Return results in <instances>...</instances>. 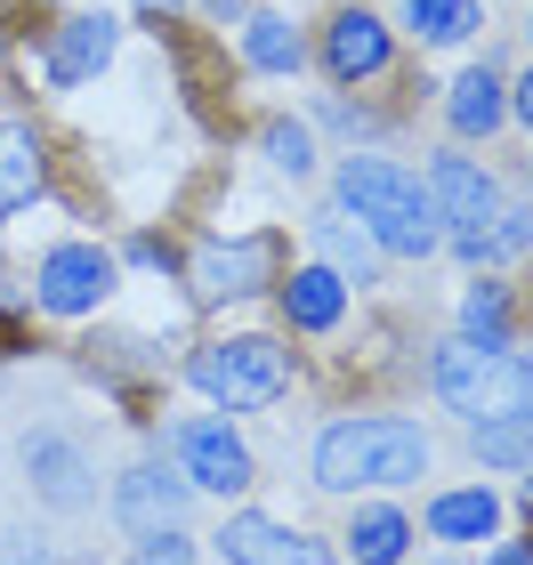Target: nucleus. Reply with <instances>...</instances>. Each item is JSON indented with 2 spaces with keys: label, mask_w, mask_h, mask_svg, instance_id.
<instances>
[{
  "label": "nucleus",
  "mask_w": 533,
  "mask_h": 565,
  "mask_svg": "<svg viewBox=\"0 0 533 565\" xmlns=\"http://www.w3.org/2000/svg\"><path fill=\"white\" fill-rule=\"evenodd\" d=\"M340 211H355V226H364L380 250H396V259H428V250L445 243L428 186L413 170L380 162V153H348L340 162Z\"/></svg>",
  "instance_id": "f257e3e1"
},
{
  "label": "nucleus",
  "mask_w": 533,
  "mask_h": 565,
  "mask_svg": "<svg viewBox=\"0 0 533 565\" xmlns=\"http://www.w3.org/2000/svg\"><path fill=\"white\" fill-rule=\"evenodd\" d=\"M428 477V436L396 413H372V420H340L323 428L316 445V484L332 493H355V484H413Z\"/></svg>",
  "instance_id": "f03ea898"
},
{
  "label": "nucleus",
  "mask_w": 533,
  "mask_h": 565,
  "mask_svg": "<svg viewBox=\"0 0 533 565\" xmlns=\"http://www.w3.org/2000/svg\"><path fill=\"white\" fill-rule=\"evenodd\" d=\"M437 396H445V413H461L469 428L477 420L533 413V355L452 340V348H437Z\"/></svg>",
  "instance_id": "7ed1b4c3"
},
{
  "label": "nucleus",
  "mask_w": 533,
  "mask_h": 565,
  "mask_svg": "<svg viewBox=\"0 0 533 565\" xmlns=\"http://www.w3.org/2000/svg\"><path fill=\"white\" fill-rule=\"evenodd\" d=\"M186 380L211 404H226V413H267V404L291 388V348H275V340H218V348H194Z\"/></svg>",
  "instance_id": "20e7f679"
},
{
  "label": "nucleus",
  "mask_w": 533,
  "mask_h": 565,
  "mask_svg": "<svg viewBox=\"0 0 533 565\" xmlns=\"http://www.w3.org/2000/svg\"><path fill=\"white\" fill-rule=\"evenodd\" d=\"M428 202H437V218L452 226V250H461V259H486L501 194H493V178L477 170L469 153H437V162H428Z\"/></svg>",
  "instance_id": "39448f33"
},
{
  "label": "nucleus",
  "mask_w": 533,
  "mask_h": 565,
  "mask_svg": "<svg viewBox=\"0 0 533 565\" xmlns=\"http://www.w3.org/2000/svg\"><path fill=\"white\" fill-rule=\"evenodd\" d=\"M170 452H178V477L186 484H202V493H218V501H235V493H250V445L226 420H178L170 428Z\"/></svg>",
  "instance_id": "423d86ee"
},
{
  "label": "nucleus",
  "mask_w": 533,
  "mask_h": 565,
  "mask_svg": "<svg viewBox=\"0 0 533 565\" xmlns=\"http://www.w3.org/2000/svg\"><path fill=\"white\" fill-rule=\"evenodd\" d=\"M33 299L49 316H97V307L114 299V250L97 243H57L33 275Z\"/></svg>",
  "instance_id": "0eeeda50"
},
{
  "label": "nucleus",
  "mask_w": 533,
  "mask_h": 565,
  "mask_svg": "<svg viewBox=\"0 0 533 565\" xmlns=\"http://www.w3.org/2000/svg\"><path fill=\"white\" fill-rule=\"evenodd\" d=\"M24 477H33V493L49 501V509H89L97 501V484H89V460H82V445L73 436H57V428H41V436H24Z\"/></svg>",
  "instance_id": "6e6552de"
},
{
  "label": "nucleus",
  "mask_w": 533,
  "mask_h": 565,
  "mask_svg": "<svg viewBox=\"0 0 533 565\" xmlns=\"http://www.w3.org/2000/svg\"><path fill=\"white\" fill-rule=\"evenodd\" d=\"M114 41H121V24H114V17H65V24H57V41L41 49V73H49L57 89H82L89 73H106Z\"/></svg>",
  "instance_id": "1a4fd4ad"
},
{
  "label": "nucleus",
  "mask_w": 533,
  "mask_h": 565,
  "mask_svg": "<svg viewBox=\"0 0 533 565\" xmlns=\"http://www.w3.org/2000/svg\"><path fill=\"white\" fill-rule=\"evenodd\" d=\"M218 550L235 557V565H340L323 542H308V533H291V525H275V518H226Z\"/></svg>",
  "instance_id": "9d476101"
},
{
  "label": "nucleus",
  "mask_w": 533,
  "mask_h": 565,
  "mask_svg": "<svg viewBox=\"0 0 533 565\" xmlns=\"http://www.w3.org/2000/svg\"><path fill=\"white\" fill-rule=\"evenodd\" d=\"M275 275V243L267 235H250V243H211L194 259V291L202 299H243V291H259V282Z\"/></svg>",
  "instance_id": "9b49d317"
},
{
  "label": "nucleus",
  "mask_w": 533,
  "mask_h": 565,
  "mask_svg": "<svg viewBox=\"0 0 533 565\" xmlns=\"http://www.w3.org/2000/svg\"><path fill=\"white\" fill-rule=\"evenodd\" d=\"M114 518L130 533H170L186 518V477H162V469H130L114 484Z\"/></svg>",
  "instance_id": "f8f14e48"
},
{
  "label": "nucleus",
  "mask_w": 533,
  "mask_h": 565,
  "mask_svg": "<svg viewBox=\"0 0 533 565\" xmlns=\"http://www.w3.org/2000/svg\"><path fill=\"white\" fill-rule=\"evenodd\" d=\"M323 65H332V82H372L380 65H388V24L348 9L332 17V33H323Z\"/></svg>",
  "instance_id": "ddd939ff"
},
{
  "label": "nucleus",
  "mask_w": 533,
  "mask_h": 565,
  "mask_svg": "<svg viewBox=\"0 0 533 565\" xmlns=\"http://www.w3.org/2000/svg\"><path fill=\"white\" fill-rule=\"evenodd\" d=\"M445 114H452V130H461V138H493L501 121H510V89H501V73H493V65L461 73L452 97H445Z\"/></svg>",
  "instance_id": "4468645a"
},
{
  "label": "nucleus",
  "mask_w": 533,
  "mask_h": 565,
  "mask_svg": "<svg viewBox=\"0 0 533 565\" xmlns=\"http://www.w3.org/2000/svg\"><path fill=\"white\" fill-rule=\"evenodd\" d=\"M493 525H501V501L486 493V484L428 501V533H437V542H493Z\"/></svg>",
  "instance_id": "2eb2a0df"
},
{
  "label": "nucleus",
  "mask_w": 533,
  "mask_h": 565,
  "mask_svg": "<svg viewBox=\"0 0 533 565\" xmlns=\"http://www.w3.org/2000/svg\"><path fill=\"white\" fill-rule=\"evenodd\" d=\"M316 250H323V267H332L340 282H372L380 275V243L364 235V226H348V211L316 218Z\"/></svg>",
  "instance_id": "dca6fc26"
},
{
  "label": "nucleus",
  "mask_w": 533,
  "mask_h": 565,
  "mask_svg": "<svg viewBox=\"0 0 533 565\" xmlns=\"http://www.w3.org/2000/svg\"><path fill=\"white\" fill-rule=\"evenodd\" d=\"M284 307H291L299 331H332L340 307H348V282H340L332 267H299V275L284 282Z\"/></svg>",
  "instance_id": "f3484780"
},
{
  "label": "nucleus",
  "mask_w": 533,
  "mask_h": 565,
  "mask_svg": "<svg viewBox=\"0 0 533 565\" xmlns=\"http://www.w3.org/2000/svg\"><path fill=\"white\" fill-rule=\"evenodd\" d=\"M41 194V138L24 121H0V211H24Z\"/></svg>",
  "instance_id": "a211bd4d"
},
{
  "label": "nucleus",
  "mask_w": 533,
  "mask_h": 565,
  "mask_svg": "<svg viewBox=\"0 0 533 565\" xmlns=\"http://www.w3.org/2000/svg\"><path fill=\"white\" fill-rule=\"evenodd\" d=\"M355 565H404V550H413V525L396 518V509H355Z\"/></svg>",
  "instance_id": "6ab92c4d"
},
{
  "label": "nucleus",
  "mask_w": 533,
  "mask_h": 565,
  "mask_svg": "<svg viewBox=\"0 0 533 565\" xmlns=\"http://www.w3.org/2000/svg\"><path fill=\"white\" fill-rule=\"evenodd\" d=\"M243 57L259 65V73H299V33H291V17H250L243 24Z\"/></svg>",
  "instance_id": "aec40b11"
},
{
  "label": "nucleus",
  "mask_w": 533,
  "mask_h": 565,
  "mask_svg": "<svg viewBox=\"0 0 533 565\" xmlns=\"http://www.w3.org/2000/svg\"><path fill=\"white\" fill-rule=\"evenodd\" d=\"M404 24H413L420 41L445 49V41H469L486 17H477V0H404Z\"/></svg>",
  "instance_id": "412c9836"
},
{
  "label": "nucleus",
  "mask_w": 533,
  "mask_h": 565,
  "mask_svg": "<svg viewBox=\"0 0 533 565\" xmlns=\"http://www.w3.org/2000/svg\"><path fill=\"white\" fill-rule=\"evenodd\" d=\"M477 460H493V469H533V413L477 420Z\"/></svg>",
  "instance_id": "4be33fe9"
},
{
  "label": "nucleus",
  "mask_w": 533,
  "mask_h": 565,
  "mask_svg": "<svg viewBox=\"0 0 533 565\" xmlns=\"http://www.w3.org/2000/svg\"><path fill=\"white\" fill-rule=\"evenodd\" d=\"M461 323H469L477 348H510V299H501V282H477L469 307H461Z\"/></svg>",
  "instance_id": "5701e85b"
},
{
  "label": "nucleus",
  "mask_w": 533,
  "mask_h": 565,
  "mask_svg": "<svg viewBox=\"0 0 533 565\" xmlns=\"http://www.w3.org/2000/svg\"><path fill=\"white\" fill-rule=\"evenodd\" d=\"M267 162H275V170H291V178H308V170H316L308 130H299V121H275V130H267Z\"/></svg>",
  "instance_id": "b1692460"
},
{
  "label": "nucleus",
  "mask_w": 533,
  "mask_h": 565,
  "mask_svg": "<svg viewBox=\"0 0 533 565\" xmlns=\"http://www.w3.org/2000/svg\"><path fill=\"white\" fill-rule=\"evenodd\" d=\"M130 565H194V550L178 542V525H170V533H138V557Z\"/></svg>",
  "instance_id": "393cba45"
},
{
  "label": "nucleus",
  "mask_w": 533,
  "mask_h": 565,
  "mask_svg": "<svg viewBox=\"0 0 533 565\" xmlns=\"http://www.w3.org/2000/svg\"><path fill=\"white\" fill-rule=\"evenodd\" d=\"M510 106H518V121H525V130H533V73L518 82V97H510Z\"/></svg>",
  "instance_id": "a878e982"
},
{
  "label": "nucleus",
  "mask_w": 533,
  "mask_h": 565,
  "mask_svg": "<svg viewBox=\"0 0 533 565\" xmlns=\"http://www.w3.org/2000/svg\"><path fill=\"white\" fill-rule=\"evenodd\" d=\"M0 565H57V557H49V550H9Z\"/></svg>",
  "instance_id": "bb28decb"
},
{
  "label": "nucleus",
  "mask_w": 533,
  "mask_h": 565,
  "mask_svg": "<svg viewBox=\"0 0 533 565\" xmlns=\"http://www.w3.org/2000/svg\"><path fill=\"white\" fill-rule=\"evenodd\" d=\"M493 565H533V550H525V542H510V550H493Z\"/></svg>",
  "instance_id": "cd10ccee"
},
{
  "label": "nucleus",
  "mask_w": 533,
  "mask_h": 565,
  "mask_svg": "<svg viewBox=\"0 0 533 565\" xmlns=\"http://www.w3.org/2000/svg\"><path fill=\"white\" fill-rule=\"evenodd\" d=\"M138 9H162V17H170V9H178V0H138Z\"/></svg>",
  "instance_id": "c85d7f7f"
},
{
  "label": "nucleus",
  "mask_w": 533,
  "mask_h": 565,
  "mask_svg": "<svg viewBox=\"0 0 533 565\" xmlns=\"http://www.w3.org/2000/svg\"><path fill=\"white\" fill-rule=\"evenodd\" d=\"M211 9H218V17H226V9H243V0H211Z\"/></svg>",
  "instance_id": "c756f323"
},
{
  "label": "nucleus",
  "mask_w": 533,
  "mask_h": 565,
  "mask_svg": "<svg viewBox=\"0 0 533 565\" xmlns=\"http://www.w3.org/2000/svg\"><path fill=\"white\" fill-rule=\"evenodd\" d=\"M525 509H533V477H525Z\"/></svg>",
  "instance_id": "7c9ffc66"
},
{
  "label": "nucleus",
  "mask_w": 533,
  "mask_h": 565,
  "mask_svg": "<svg viewBox=\"0 0 533 565\" xmlns=\"http://www.w3.org/2000/svg\"><path fill=\"white\" fill-rule=\"evenodd\" d=\"M525 33H533V17H525Z\"/></svg>",
  "instance_id": "2f4dec72"
}]
</instances>
